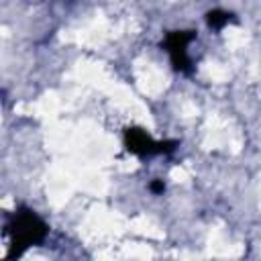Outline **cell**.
Returning <instances> with one entry per match:
<instances>
[{
  "label": "cell",
  "instance_id": "1",
  "mask_svg": "<svg viewBox=\"0 0 261 261\" xmlns=\"http://www.w3.org/2000/svg\"><path fill=\"white\" fill-rule=\"evenodd\" d=\"M47 224L29 208H20L14 214V222H12V241L16 247V253H20L22 249L41 243L47 237Z\"/></svg>",
  "mask_w": 261,
  "mask_h": 261
},
{
  "label": "cell",
  "instance_id": "2",
  "mask_svg": "<svg viewBox=\"0 0 261 261\" xmlns=\"http://www.w3.org/2000/svg\"><path fill=\"white\" fill-rule=\"evenodd\" d=\"M194 31H171L167 33L163 41V49L171 57V65L177 71H190V57H188V45L194 41Z\"/></svg>",
  "mask_w": 261,
  "mask_h": 261
},
{
  "label": "cell",
  "instance_id": "3",
  "mask_svg": "<svg viewBox=\"0 0 261 261\" xmlns=\"http://www.w3.org/2000/svg\"><path fill=\"white\" fill-rule=\"evenodd\" d=\"M124 143H126V149L130 153H137V155H161V153H169L175 149V141H169V143H159V141H153L145 130L141 128H128L126 135H124Z\"/></svg>",
  "mask_w": 261,
  "mask_h": 261
},
{
  "label": "cell",
  "instance_id": "4",
  "mask_svg": "<svg viewBox=\"0 0 261 261\" xmlns=\"http://www.w3.org/2000/svg\"><path fill=\"white\" fill-rule=\"evenodd\" d=\"M206 20H208V27L210 29H214V31H220L228 20H230V14L228 12H220V10H214V12H208V16H206Z\"/></svg>",
  "mask_w": 261,
  "mask_h": 261
},
{
  "label": "cell",
  "instance_id": "5",
  "mask_svg": "<svg viewBox=\"0 0 261 261\" xmlns=\"http://www.w3.org/2000/svg\"><path fill=\"white\" fill-rule=\"evenodd\" d=\"M151 190H153L155 194H163L165 186H163V181H153V184H151Z\"/></svg>",
  "mask_w": 261,
  "mask_h": 261
}]
</instances>
